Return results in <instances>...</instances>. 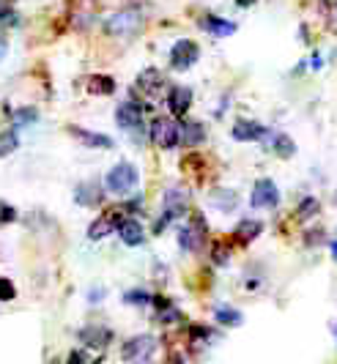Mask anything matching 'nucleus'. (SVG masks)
Segmentation results:
<instances>
[{
  "label": "nucleus",
  "instance_id": "34",
  "mask_svg": "<svg viewBox=\"0 0 337 364\" xmlns=\"http://www.w3.org/2000/svg\"><path fill=\"white\" fill-rule=\"evenodd\" d=\"M165 364H184V359H181L178 353H173V356H168V362Z\"/></svg>",
  "mask_w": 337,
  "mask_h": 364
},
{
  "label": "nucleus",
  "instance_id": "37",
  "mask_svg": "<svg viewBox=\"0 0 337 364\" xmlns=\"http://www.w3.org/2000/svg\"><path fill=\"white\" fill-rule=\"evenodd\" d=\"M236 3H239V6H242V9H247V6H252V3H255V0H236Z\"/></svg>",
  "mask_w": 337,
  "mask_h": 364
},
{
  "label": "nucleus",
  "instance_id": "39",
  "mask_svg": "<svg viewBox=\"0 0 337 364\" xmlns=\"http://www.w3.org/2000/svg\"><path fill=\"white\" fill-rule=\"evenodd\" d=\"M335 334H337V323H335Z\"/></svg>",
  "mask_w": 337,
  "mask_h": 364
},
{
  "label": "nucleus",
  "instance_id": "3",
  "mask_svg": "<svg viewBox=\"0 0 337 364\" xmlns=\"http://www.w3.org/2000/svg\"><path fill=\"white\" fill-rule=\"evenodd\" d=\"M154 350H156V340L151 334H137V337H132V340L124 343L121 356H124V362L129 364H143L154 356Z\"/></svg>",
  "mask_w": 337,
  "mask_h": 364
},
{
  "label": "nucleus",
  "instance_id": "12",
  "mask_svg": "<svg viewBox=\"0 0 337 364\" xmlns=\"http://www.w3.org/2000/svg\"><path fill=\"white\" fill-rule=\"evenodd\" d=\"M168 107L173 115H184L192 107V91L187 85H173L168 93Z\"/></svg>",
  "mask_w": 337,
  "mask_h": 364
},
{
  "label": "nucleus",
  "instance_id": "28",
  "mask_svg": "<svg viewBox=\"0 0 337 364\" xmlns=\"http://www.w3.org/2000/svg\"><path fill=\"white\" fill-rule=\"evenodd\" d=\"M14 296H17L14 282H11V279H6V277H0V301H11Z\"/></svg>",
  "mask_w": 337,
  "mask_h": 364
},
{
  "label": "nucleus",
  "instance_id": "22",
  "mask_svg": "<svg viewBox=\"0 0 337 364\" xmlns=\"http://www.w3.org/2000/svg\"><path fill=\"white\" fill-rule=\"evenodd\" d=\"M88 91L91 93H99V96H110L115 91V80L107 77V74H96L88 80Z\"/></svg>",
  "mask_w": 337,
  "mask_h": 364
},
{
  "label": "nucleus",
  "instance_id": "15",
  "mask_svg": "<svg viewBox=\"0 0 337 364\" xmlns=\"http://www.w3.org/2000/svg\"><path fill=\"white\" fill-rule=\"evenodd\" d=\"M200 28L217 38H225V36H230V33H236V22L223 19V17H203L200 19Z\"/></svg>",
  "mask_w": 337,
  "mask_h": 364
},
{
  "label": "nucleus",
  "instance_id": "11",
  "mask_svg": "<svg viewBox=\"0 0 337 364\" xmlns=\"http://www.w3.org/2000/svg\"><path fill=\"white\" fill-rule=\"evenodd\" d=\"M118 236H121V241H124L127 247H140V244L146 241V230H143V225H140L137 219L127 217L121 222V228H118Z\"/></svg>",
  "mask_w": 337,
  "mask_h": 364
},
{
  "label": "nucleus",
  "instance_id": "14",
  "mask_svg": "<svg viewBox=\"0 0 337 364\" xmlns=\"http://www.w3.org/2000/svg\"><path fill=\"white\" fill-rule=\"evenodd\" d=\"M72 137H77L82 146L88 148H112V137L99 134V132H88V129L82 127H72Z\"/></svg>",
  "mask_w": 337,
  "mask_h": 364
},
{
  "label": "nucleus",
  "instance_id": "26",
  "mask_svg": "<svg viewBox=\"0 0 337 364\" xmlns=\"http://www.w3.org/2000/svg\"><path fill=\"white\" fill-rule=\"evenodd\" d=\"M124 301H127V304H134V307H146V304H151V293L149 291H129L127 296H124Z\"/></svg>",
  "mask_w": 337,
  "mask_h": 364
},
{
  "label": "nucleus",
  "instance_id": "30",
  "mask_svg": "<svg viewBox=\"0 0 337 364\" xmlns=\"http://www.w3.org/2000/svg\"><path fill=\"white\" fill-rule=\"evenodd\" d=\"M14 217H17V211H14L11 205L0 203V222H14Z\"/></svg>",
  "mask_w": 337,
  "mask_h": 364
},
{
  "label": "nucleus",
  "instance_id": "6",
  "mask_svg": "<svg viewBox=\"0 0 337 364\" xmlns=\"http://www.w3.org/2000/svg\"><path fill=\"white\" fill-rule=\"evenodd\" d=\"M277 203H280V189L272 178H261L252 186V198H250L252 208H274Z\"/></svg>",
  "mask_w": 337,
  "mask_h": 364
},
{
  "label": "nucleus",
  "instance_id": "1",
  "mask_svg": "<svg viewBox=\"0 0 337 364\" xmlns=\"http://www.w3.org/2000/svg\"><path fill=\"white\" fill-rule=\"evenodd\" d=\"M140 181V173L132 162H118L110 167V173L105 176V189L112 195H129Z\"/></svg>",
  "mask_w": 337,
  "mask_h": 364
},
{
  "label": "nucleus",
  "instance_id": "9",
  "mask_svg": "<svg viewBox=\"0 0 337 364\" xmlns=\"http://www.w3.org/2000/svg\"><path fill=\"white\" fill-rule=\"evenodd\" d=\"M230 134L239 143H255V140H263L269 134V129L263 127V124H258V121H236Z\"/></svg>",
  "mask_w": 337,
  "mask_h": 364
},
{
  "label": "nucleus",
  "instance_id": "8",
  "mask_svg": "<svg viewBox=\"0 0 337 364\" xmlns=\"http://www.w3.org/2000/svg\"><path fill=\"white\" fill-rule=\"evenodd\" d=\"M115 124L124 129V132H134V129H143V109L134 102H124L115 109Z\"/></svg>",
  "mask_w": 337,
  "mask_h": 364
},
{
  "label": "nucleus",
  "instance_id": "10",
  "mask_svg": "<svg viewBox=\"0 0 337 364\" xmlns=\"http://www.w3.org/2000/svg\"><path fill=\"white\" fill-rule=\"evenodd\" d=\"M121 214H115V211H110V214H105V217H96L94 222H91V228H88V238L91 241H102V238H107L115 230V228H121Z\"/></svg>",
  "mask_w": 337,
  "mask_h": 364
},
{
  "label": "nucleus",
  "instance_id": "23",
  "mask_svg": "<svg viewBox=\"0 0 337 364\" xmlns=\"http://www.w3.org/2000/svg\"><path fill=\"white\" fill-rule=\"evenodd\" d=\"M211 203H214L217 208H223V211H230V208L239 203V198H236V192H230V189H217V192L211 195Z\"/></svg>",
  "mask_w": 337,
  "mask_h": 364
},
{
  "label": "nucleus",
  "instance_id": "29",
  "mask_svg": "<svg viewBox=\"0 0 337 364\" xmlns=\"http://www.w3.org/2000/svg\"><path fill=\"white\" fill-rule=\"evenodd\" d=\"M14 121H17V127H22V124H31V121H36V109L31 107H22L14 112Z\"/></svg>",
  "mask_w": 337,
  "mask_h": 364
},
{
  "label": "nucleus",
  "instance_id": "32",
  "mask_svg": "<svg viewBox=\"0 0 337 364\" xmlns=\"http://www.w3.org/2000/svg\"><path fill=\"white\" fill-rule=\"evenodd\" d=\"M69 364H85V359H82V353H80V350H75V353L69 356Z\"/></svg>",
  "mask_w": 337,
  "mask_h": 364
},
{
  "label": "nucleus",
  "instance_id": "16",
  "mask_svg": "<svg viewBox=\"0 0 337 364\" xmlns=\"http://www.w3.org/2000/svg\"><path fill=\"white\" fill-rule=\"evenodd\" d=\"M75 200L80 203V205H96V203H102V186L96 181L80 183L75 189Z\"/></svg>",
  "mask_w": 337,
  "mask_h": 364
},
{
  "label": "nucleus",
  "instance_id": "21",
  "mask_svg": "<svg viewBox=\"0 0 337 364\" xmlns=\"http://www.w3.org/2000/svg\"><path fill=\"white\" fill-rule=\"evenodd\" d=\"M214 318H217L220 326H242V321H244L242 312L233 310V307H225V304H220V307L214 310Z\"/></svg>",
  "mask_w": 337,
  "mask_h": 364
},
{
  "label": "nucleus",
  "instance_id": "38",
  "mask_svg": "<svg viewBox=\"0 0 337 364\" xmlns=\"http://www.w3.org/2000/svg\"><path fill=\"white\" fill-rule=\"evenodd\" d=\"M3 55H6V41L0 38V58H3Z\"/></svg>",
  "mask_w": 337,
  "mask_h": 364
},
{
  "label": "nucleus",
  "instance_id": "36",
  "mask_svg": "<svg viewBox=\"0 0 337 364\" xmlns=\"http://www.w3.org/2000/svg\"><path fill=\"white\" fill-rule=\"evenodd\" d=\"M329 250H332V257H335V263H337V238L332 241V244H329Z\"/></svg>",
  "mask_w": 337,
  "mask_h": 364
},
{
  "label": "nucleus",
  "instance_id": "18",
  "mask_svg": "<svg viewBox=\"0 0 337 364\" xmlns=\"http://www.w3.org/2000/svg\"><path fill=\"white\" fill-rule=\"evenodd\" d=\"M263 225L261 219H242L239 225H236V230H233V236L244 241V244H250V241H255V238L261 236Z\"/></svg>",
  "mask_w": 337,
  "mask_h": 364
},
{
  "label": "nucleus",
  "instance_id": "5",
  "mask_svg": "<svg viewBox=\"0 0 337 364\" xmlns=\"http://www.w3.org/2000/svg\"><path fill=\"white\" fill-rule=\"evenodd\" d=\"M187 192L184 189H170L168 195H165V208H162V222H156V230H162L168 222H173V219L184 217V211H187Z\"/></svg>",
  "mask_w": 337,
  "mask_h": 364
},
{
  "label": "nucleus",
  "instance_id": "27",
  "mask_svg": "<svg viewBox=\"0 0 337 364\" xmlns=\"http://www.w3.org/2000/svg\"><path fill=\"white\" fill-rule=\"evenodd\" d=\"M319 214V200L316 198H304L299 205V219H310Z\"/></svg>",
  "mask_w": 337,
  "mask_h": 364
},
{
  "label": "nucleus",
  "instance_id": "33",
  "mask_svg": "<svg viewBox=\"0 0 337 364\" xmlns=\"http://www.w3.org/2000/svg\"><path fill=\"white\" fill-rule=\"evenodd\" d=\"M0 19H9V6H6V0H0Z\"/></svg>",
  "mask_w": 337,
  "mask_h": 364
},
{
  "label": "nucleus",
  "instance_id": "25",
  "mask_svg": "<svg viewBox=\"0 0 337 364\" xmlns=\"http://www.w3.org/2000/svg\"><path fill=\"white\" fill-rule=\"evenodd\" d=\"M19 146V137L17 132H0V156H9L14 154Z\"/></svg>",
  "mask_w": 337,
  "mask_h": 364
},
{
  "label": "nucleus",
  "instance_id": "7",
  "mask_svg": "<svg viewBox=\"0 0 337 364\" xmlns=\"http://www.w3.org/2000/svg\"><path fill=\"white\" fill-rule=\"evenodd\" d=\"M203 238H206V222L200 219V214H195L192 225L181 228V233H178V244H181V250H189V252H192V250H200Z\"/></svg>",
  "mask_w": 337,
  "mask_h": 364
},
{
  "label": "nucleus",
  "instance_id": "2",
  "mask_svg": "<svg viewBox=\"0 0 337 364\" xmlns=\"http://www.w3.org/2000/svg\"><path fill=\"white\" fill-rule=\"evenodd\" d=\"M151 140H154L156 148L170 151V148H176L181 143V127L173 118H154V124H151Z\"/></svg>",
  "mask_w": 337,
  "mask_h": 364
},
{
  "label": "nucleus",
  "instance_id": "31",
  "mask_svg": "<svg viewBox=\"0 0 337 364\" xmlns=\"http://www.w3.org/2000/svg\"><path fill=\"white\" fill-rule=\"evenodd\" d=\"M228 257H230V252L225 250L223 244H220V247H214V260H217L220 266H225V263H228Z\"/></svg>",
  "mask_w": 337,
  "mask_h": 364
},
{
  "label": "nucleus",
  "instance_id": "35",
  "mask_svg": "<svg viewBox=\"0 0 337 364\" xmlns=\"http://www.w3.org/2000/svg\"><path fill=\"white\" fill-rule=\"evenodd\" d=\"M105 296V291H91V301H99Z\"/></svg>",
  "mask_w": 337,
  "mask_h": 364
},
{
  "label": "nucleus",
  "instance_id": "13",
  "mask_svg": "<svg viewBox=\"0 0 337 364\" xmlns=\"http://www.w3.org/2000/svg\"><path fill=\"white\" fill-rule=\"evenodd\" d=\"M137 25H140V17H137L134 11H121V14H115V17L107 22V31H110L112 36H127Z\"/></svg>",
  "mask_w": 337,
  "mask_h": 364
},
{
  "label": "nucleus",
  "instance_id": "4",
  "mask_svg": "<svg viewBox=\"0 0 337 364\" xmlns=\"http://www.w3.org/2000/svg\"><path fill=\"white\" fill-rule=\"evenodd\" d=\"M198 58H200V47H198L192 38H181V41H176L173 50H170V66H173L176 72H187V69H192V66L198 63Z\"/></svg>",
  "mask_w": 337,
  "mask_h": 364
},
{
  "label": "nucleus",
  "instance_id": "20",
  "mask_svg": "<svg viewBox=\"0 0 337 364\" xmlns=\"http://www.w3.org/2000/svg\"><path fill=\"white\" fill-rule=\"evenodd\" d=\"M181 140H184V146H189V148L200 146V143L206 140V129H203V124H198V121L184 124V127H181Z\"/></svg>",
  "mask_w": 337,
  "mask_h": 364
},
{
  "label": "nucleus",
  "instance_id": "17",
  "mask_svg": "<svg viewBox=\"0 0 337 364\" xmlns=\"http://www.w3.org/2000/svg\"><path fill=\"white\" fill-rule=\"evenodd\" d=\"M162 85H165V77H162L159 69H143L140 77H137V88L143 93H156Z\"/></svg>",
  "mask_w": 337,
  "mask_h": 364
},
{
  "label": "nucleus",
  "instance_id": "24",
  "mask_svg": "<svg viewBox=\"0 0 337 364\" xmlns=\"http://www.w3.org/2000/svg\"><path fill=\"white\" fill-rule=\"evenodd\" d=\"M274 151H277V156H282V159H291L296 154V146H294V140L288 134H274Z\"/></svg>",
  "mask_w": 337,
  "mask_h": 364
},
{
  "label": "nucleus",
  "instance_id": "19",
  "mask_svg": "<svg viewBox=\"0 0 337 364\" xmlns=\"http://www.w3.org/2000/svg\"><path fill=\"white\" fill-rule=\"evenodd\" d=\"M82 343L88 348H105L107 343L112 340V334L107 331V328H102V326H88V328H82Z\"/></svg>",
  "mask_w": 337,
  "mask_h": 364
}]
</instances>
